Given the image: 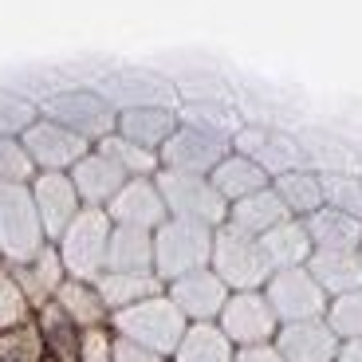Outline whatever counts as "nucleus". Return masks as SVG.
Segmentation results:
<instances>
[{
	"label": "nucleus",
	"mask_w": 362,
	"mask_h": 362,
	"mask_svg": "<svg viewBox=\"0 0 362 362\" xmlns=\"http://www.w3.org/2000/svg\"><path fill=\"white\" fill-rule=\"evenodd\" d=\"M79 362H115V331L110 327L79 331Z\"/></svg>",
	"instance_id": "58836bf2"
},
{
	"label": "nucleus",
	"mask_w": 362,
	"mask_h": 362,
	"mask_svg": "<svg viewBox=\"0 0 362 362\" xmlns=\"http://www.w3.org/2000/svg\"><path fill=\"white\" fill-rule=\"evenodd\" d=\"M358 177H362V173H358Z\"/></svg>",
	"instance_id": "49530a36"
},
{
	"label": "nucleus",
	"mask_w": 362,
	"mask_h": 362,
	"mask_svg": "<svg viewBox=\"0 0 362 362\" xmlns=\"http://www.w3.org/2000/svg\"><path fill=\"white\" fill-rule=\"evenodd\" d=\"M36 122V103H28L24 95L0 87V138H20Z\"/></svg>",
	"instance_id": "e433bc0d"
},
{
	"label": "nucleus",
	"mask_w": 362,
	"mask_h": 362,
	"mask_svg": "<svg viewBox=\"0 0 362 362\" xmlns=\"http://www.w3.org/2000/svg\"><path fill=\"white\" fill-rule=\"evenodd\" d=\"M95 150H99L103 158H110V162L122 170V177H154L162 165H158V154L154 150H142V146L127 142V138H118V134H107L103 142H95Z\"/></svg>",
	"instance_id": "473e14b6"
},
{
	"label": "nucleus",
	"mask_w": 362,
	"mask_h": 362,
	"mask_svg": "<svg viewBox=\"0 0 362 362\" xmlns=\"http://www.w3.org/2000/svg\"><path fill=\"white\" fill-rule=\"evenodd\" d=\"M95 291H99L103 308L115 315V311H127L150 296H162L165 284L158 280L154 272H103L95 280Z\"/></svg>",
	"instance_id": "5701e85b"
},
{
	"label": "nucleus",
	"mask_w": 362,
	"mask_h": 362,
	"mask_svg": "<svg viewBox=\"0 0 362 362\" xmlns=\"http://www.w3.org/2000/svg\"><path fill=\"white\" fill-rule=\"evenodd\" d=\"M303 228H308L311 248H319V252H358L362 245V221L327 205L303 217Z\"/></svg>",
	"instance_id": "aec40b11"
},
{
	"label": "nucleus",
	"mask_w": 362,
	"mask_h": 362,
	"mask_svg": "<svg viewBox=\"0 0 362 362\" xmlns=\"http://www.w3.org/2000/svg\"><path fill=\"white\" fill-rule=\"evenodd\" d=\"M52 303L64 311V315L71 319L79 331H90V327H107V323H110V311L103 308V299H99V291H95V284L64 280Z\"/></svg>",
	"instance_id": "cd10ccee"
},
{
	"label": "nucleus",
	"mask_w": 362,
	"mask_h": 362,
	"mask_svg": "<svg viewBox=\"0 0 362 362\" xmlns=\"http://www.w3.org/2000/svg\"><path fill=\"white\" fill-rule=\"evenodd\" d=\"M44 362H52V358H44Z\"/></svg>",
	"instance_id": "a18cd8bd"
},
{
	"label": "nucleus",
	"mask_w": 362,
	"mask_h": 362,
	"mask_svg": "<svg viewBox=\"0 0 362 362\" xmlns=\"http://www.w3.org/2000/svg\"><path fill=\"white\" fill-rule=\"evenodd\" d=\"M217 327L236 351H240V346H264V343L276 339V331H280V323L272 315L264 291H228L225 308H221V315H217Z\"/></svg>",
	"instance_id": "9d476101"
},
{
	"label": "nucleus",
	"mask_w": 362,
	"mask_h": 362,
	"mask_svg": "<svg viewBox=\"0 0 362 362\" xmlns=\"http://www.w3.org/2000/svg\"><path fill=\"white\" fill-rule=\"evenodd\" d=\"M233 362H284V358L276 354L272 343H264V346H240V351L233 354Z\"/></svg>",
	"instance_id": "a19ab883"
},
{
	"label": "nucleus",
	"mask_w": 362,
	"mask_h": 362,
	"mask_svg": "<svg viewBox=\"0 0 362 362\" xmlns=\"http://www.w3.org/2000/svg\"><path fill=\"white\" fill-rule=\"evenodd\" d=\"M177 110L170 107H134V110H118L115 134L127 138V142L142 146V150H162V142L177 130Z\"/></svg>",
	"instance_id": "6ab92c4d"
},
{
	"label": "nucleus",
	"mask_w": 362,
	"mask_h": 362,
	"mask_svg": "<svg viewBox=\"0 0 362 362\" xmlns=\"http://www.w3.org/2000/svg\"><path fill=\"white\" fill-rule=\"evenodd\" d=\"M358 260H362V245H358Z\"/></svg>",
	"instance_id": "c03bdc74"
},
{
	"label": "nucleus",
	"mask_w": 362,
	"mask_h": 362,
	"mask_svg": "<svg viewBox=\"0 0 362 362\" xmlns=\"http://www.w3.org/2000/svg\"><path fill=\"white\" fill-rule=\"evenodd\" d=\"M177 122L201 130V134L225 138V142H233V134L245 127L233 103H177Z\"/></svg>",
	"instance_id": "2f4dec72"
},
{
	"label": "nucleus",
	"mask_w": 362,
	"mask_h": 362,
	"mask_svg": "<svg viewBox=\"0 0 362 362\" xmlns=\"http://www.w3.org/2000/svg\"><path fill=\"white\" fill-rule=\"evenodd\" d=\"M272 193L280 197V205L288 209V217L303 221L311 217L315 209H323V189H319V177L311 170H291V173H280V177L268 181Z\"/></svg>",
	"instance_id": "7c9ffc66"
},
{
	"label": "nucleus",
	"mask_w": 362,
	"mask_h": 362,
	"mask_svg": "<svg viewBox=\"0 0 362 362\" xmlns=\"http://www.w3.org/2000/svg\"><path fill=\"white\" fill-rule=\"evenodd\" d=\"M107 240H110V217L103 209H79L75 221L59 233L55 252L64 264L67 280L95 284L107 268Z\"/></svg>",
	"instance_id": "f03ea898"
},
{
	"label": "nucleus",
	"mask_w": 362,
	"mask_h": 362,
	"mask_svg": "<svg viewBox=\"0 0 362 362\" xmlns=\"http://www.w3.org/2000/svg\"><path fill=\"white\" fill-rule=\"evenodd\" d=\"M276 354L284 362H335L339 339L323 319H308V323H284L272 339Z\"/></svg>",
	"instance_id": "dca6fc26"
},
{
	"label": "nucleus",
	"mask_w": 362,
	"mask_h": 362,
	"mask_svg": "<svg viewBox=\"0 0 362 362\" xmlns=\"http://www.w3.org/2000/svg\"><path fill=\"white\" fill-rule=\"evenodd\" d=\"M115 362H170V358H162V354H154V351H146V346L127 343V339L115 335Z\"/></svg>",
	"instance_id": "ea45409f"
},
{
	"label": "nucleus",
	"mask_w": 362,
	"mask_h": 362,
	"mask_svg": "<svg viewBox=\"0 0 362 362\" xmlns=\"http://www.w3.org/2000/svg\"><path fill=\"white\" fill-rule=\"evenodd\" d=\"M264 299H268L276 323H308V319H323L327 296L319 291V284L308 276V268H288V272H272L264 284Z\"/></svg>",
	"instance_id": "1a4fd4ad"
},
{
	"label": "nucleus",
	"mask_w": 362,
	"mask_h": 362,
	"mask_svg": "<svg viewBox=\"0 0 362 362\" xmlns=\"http://www.w3.org/2000/svg\"><path fill=\"white\" fill-rule=\"evenodd\" d=\"M209 248H213V228L165 217L154 228V276L162 284H173L189 272L209 268Z\"/></svg>",
	"instance_id": "20e7f679"
},
{
	"label": "nucleus",
	"mask_w": 362,
	"mask_h": 362,
	"mask_svg": "<svg viewBox=\"0 0 362 362\" xmlns=\"http://www.w3.org/2000/svg\"><path fill=\"white\" fill-rule=\"evenodd\" d=\"M32 162H28L20 138H0V185H28L32 181Z\"/></svg>",
	"instance_id": "4c0bfd02"
},
{
	"label": "nucleus",
	"mask_w": 362,
	"mask_h": 362,
	"mask_svg": "<svg viewBox=\"0 0 362 362\" xmlns=\"http://www.w3.org/2000/svg\"><path fill=\"white\" fill-rule=\"evenodd\" d=\"M47 245L28 185H0V264H28Z\"/></svg>",
	"instance_id": "0eeeda50"
},
{
	"label": "nucleus",
	"mask_w": 362,
	"mask_h": 362,
	"mask_svg": "<svg viewBox=\"0 0 362 362\" xmlns=\"http://www.w3.org/2000/svg\"><path fill=\"white\" fill-rule=\"evenodd\" d=\"M299 146H303V162L311 173H362L358 170V150L346 146L331 130H299Z\"/></svg>",
	"instance_id": "4be33fe9"
},
{
	"label": "nucleus",
	"mask_w": 362,
	"mask_h": 362,
	"mask_svg": "<svg viewBox=\"0 0 362 362\" xmlns=\"http://www.w3.org/2000/svg\"><path fill=\"white\" fill-rule=\"evenodd\" d=\"M154 185L162 193L165 217L173 221H193L205 228H221L228 217V205L221 201V193L209 185V177L197 173H177V170H158Z\"/></svg>",
	"instance_id": "423d86ee"
},
{
	"label": "nucleus",
	"mask_w": 362,
	"mask_h": 362,
	"mask_svg": "<svg viewBox=\"0 0 362 362\" xmlns=\"http://www.w3.org/2000/svg\"><path fill=\"white\" fill-rule=\"evenodd\" d=\"M315 177H319L327 209H339L346 217L362 221V177L358 173H315Z\"/></svg>",
	"instance_id": "72a5a7b5"
},
{
	"label": "nucleus",
	"mask_w": 362,
	"mask_h": 362,
	"mask_svg": "<svg viewBox=\"0 0 362 362\" xmlns=\"http://www.w3.org/2000/svg\"><path fill=\"white\" fill-rule=\"evenodd\" d=\"M228 154L225 138L201 134L193 127H177L158 150V165L162 170H177V173H197V177H209L217 170V162Z\"/></svg>",
	"instance_id": "f8f14e48"
},
{
	"label": "nucleus",
	"mask_w": 362,
	"mask_h": 362,
	"mask_svg": "<svg viewBox=\"0 0 362 362\" xmlns=\"http://www.w3.org/2000/svg\"><path fill=\"white\" fill-rule=\"evenodd\" d=\"M32 323H36L40 343H44V354L52 362H79V327L55 308V303L40 308L36 315H32Z\"/></svg>",
	"instance_id": "c85d7f7f"
},
{
	"label": "nucleus",
	"mask_w": 362,
	"mask_h": 362,
	"mask_svg": "<svg viewBox=\"0 0 362 362\" xmlns=\"http://www.w3.org/2000/svg\"><path fill=\"white\" fill-rule=\"evenodd\" d=\"M233 354L236 346L221 335L217 323H189L170 362H233Z\"/></svg>",
	"instance_id": "c756f323"
},
{
	"label": "nucleus",
	"mask_w": 362,
	"mask_h": 362,
	"mask_svg": "<svg viewBox=\"0 0 362 362\" xmlns=\"http://www.w3.org/2000/svg\"><path fill=\"white\" fill-rule=\"evenodd\" d=\"M103 213L110 217V225L142 228V233H154L165 221V205H162V193H158L154 177H130L127 185L110 197V205L103 209Z\"/></svg>",
	"instance_id": "2eb2a0df"
},
{
	"label": "nucleus",
	"mask_w": 362,
	"mask_h": 362,
	"mask_svg": "<svg viewBox=\"0 0 362 362\" xmlns=\"http://www.w3.org/2000/svg\"><path fill=\"white\" fill-rule=\"evenodd\" d=\"M165 299L181 311L185 323H217L221 308L228 299V288L209 268H201V272H189L181 280L165 284Z\"/></svg>",
	"instance_id": "4468645a"
},
{
	"label": "nucleus",
	"mask_w": 362,
	"mask_h": 362,
	"mask_svg": "<svg viewBox=\"0 0 362 362\" xmlns=\"http://www.w3.org/2000/svg\"><path fill=\"white\" fill-rule=\"evenodd\" d=\"M284 221H288V209L280 205V197H276V193H272V185H268V189L252 193V197H245V201H233V205H228L225 225H233L236 233H245V236H252V240H260L268 228L284 225Z\"/></svg>",
	"instance_id": "a878e982"
},
{
	"label": "nucleus",
	"mask_w": 362,
	"mask_h": 362,
	"mask_svg": "<svg viewBox=\"0 0 362 362\" xmlns=\"http://www.w3.org/2000/svg\"><path fill=\"white\" fill-rule=\"evenodd\" d=\"M107 327L118 339L138 343V346H146V351L170 358V354L177 351V343H181V335H185L189 323L181 319V311L173 308L162 291V296H150V299H142V303H134V308H127V311H115Z\"/></svg>",
	"instance_id": "f257e3e1"
},
{
	"label": "nucleus",
	"mask_w": 362,
	"mask_h": 362,
	"mask_svg": "<svg viewBox=\"0 0 362 362\" xmlns=\"http://www.w3.org/2000/svg\"><path fill=\"white\" fill-rule=\"evenodd\" d=\"M28 193H32V205H36V217H40V225H44L47 245H55L59 233L71 225L75 213L83 209L79 197H75L71 177H67V173H32Z\"/></svg>",
	"instance_id": "ddd939ff"
},
{
	"label": "nucleus",
	"mask_w": 362,
	"mask_h": 362,
	"mask_svg": "<svg viewBox=\"0 0 362 362\" xmlns=\"http://www.w3.org/2000/svg\"><path fill=\"white\" fill-rule=\"evenodd\" d=\"M8 272H12V280H16L20 296H24V303L32 308V315H36L40 308H47L55 299V291H59V284L67 280L55 245H44L28 264H16V268H8Z\"/></svg>",
	"instance_id": "a211bd4d"
},
{
	"label": "nucleus",
	"mask_w": 362,
	"mask_h": 362,
	"mask_svg": "<svg viewBox=\"0 0 362 362\" xmlns=\"http://www.w3.org/2000/svg\"><path fill=\"white\" fill-rule=\"evenodd\" d=\"M103 272H154V233L110 225L107 268Z\"/></svg>",
	"instance_id": "bb28decb"
},
{
	"label": "nucleus",
	"mask_w": 362,
	"mask_h": 362,
	"mask_svg": "<svg viewBox=\"0 0 362 362\" xmlns=\"http://www.w3.org/2000/svg\"><path fill=\"white\" fill-rule=\"evenodd\" d=\"M44 343H40L36 323H24L16 331L0 335V362H44Z\"/></svg>",
	"instance_id": "c9c22d12"
},
{
	"label": "nucleus",
	"mask_w": 362,
	"mask_h": 362,
	"mask_svg": "<svg viewBox=\"0 0 362 362\" xmlns=\"http://www.w3.org/2000/svg\"><path fill=\"white\" fill-rule=\"evenodd\" d=\"M67 177H71L75 185V197H79L83 209H107L110 197H115L122 185H127V177H122V170H118L110 158H103L95 146H90V154H83L79 162L67 170Z\"/></svg>",
	"instance_id": "f3484780"
},
{
	"label": "nucleus",
	"mask_w": 362,
	"mask_h": 362,
	"mask_svg": "<svg viewBox=\"0 0 362 362\" xmlns=\"http://www.w3.org/2000/svg\"><path fill=\"white\" fill-rule=\"evenodd\" d=\"M90 90H99L103 99L118 110H134V107H170L177 110V90H173L170 75L154 71V67H110Z\"/></svg>",
	"instance_id": "6e6552de"
},
{
	"label": "nucleus",
	"mask_w": 362,
	"mask_h": 362,
	"mask_svg": "<svg viewBox=\"0 0 362 362\" xmlns=\"http://www.w3.org/2000/svg\"><path fill=\"white\" fill-rule=\"evenodd\" d=\"M20 146H24V154H28V162H32L36 173H67L83 154H90V142H83L79 134H71V130H64L59 122L40 118V115H36V122L20 134Z\"/></svg>",
	"instance_id": "9b49d317"
},
{
	"label": "nucleus",
	"mask_w": 362,
	"mask_h": 362,
	"mask_svg": "<svg viewBox=\"0 0 362 362\" xmlns=\"http://www.w3.org/2000/svg\"><path fill=\"white\" fill-rule=\"evenodd\" d=\"M354 150H358V170H362V146H354Z\"/></svg>",
	"instance_id": "37998d69"
},
{
	"label": "nucleus",
	"mask_w": 362,
	"mask_h": 362,
	"mask_svg": "<svg viewBox=\"0 0 362 362\" xmlns=\"http://www.w3.org/2000/svg\"><path fill=\"white\" fill-rule=\"evenodd\" d=\"M209 185L221 193L225 205H233V201H245V197H252V193L268 189V173H264L252 158L228 150V154L217 162V170L209 173Z\"/></svg>",
	"instance_id": "393cba45"
},
{
	"label": "nucleus",
	"mask_w": 362,
	"mask_h": 362,
	"mask_svg": "<svg viewBox=\"0 0 362 362\" xmlns=\"http://www.w3.org/2000/svg\"><path fill=\"white\" fill-rule=\"evenodd\" d=\"M36 115L59 122L64 130L79 134L90 146L103 142L107 134H115V122H118L115 107L90 87H67V90H55V95H44L36 103Z\"/></svg>",
	"instance_id": "7ed1b4c3"
},
{
	"label": "nucleus",
	"mask_w": 362,
	"mask_h": 362,
	"mask_svg": "<svg viewBox=\"0 0 362 362\" xmlns=\"http://www.w3.org/2000/svg\"><path fill=\"white\" fill-rule=\"evenodd\" d=\"M209 272H213L228 291H260L264 284H268V276H272V268L260 256V245H256L252 236L236 233L233 225L213 228Z\"/></svg>",
	"instance_id": "39448f33"
},
{
	"label": "nucleus",
	"mask_w": 362,
	"mask_h": 362,
	"mask_svg": "<svg viewBox=\"0 0 362 362\" xmlns=\"http://www.w3.org/2000/svg\"><path fill=\"white\" fill-rule=\"evenodd\" d=\"M256 245H260V256H264V264H268L272 272L303 268V264H308V256H311L308 228H303V221H296V217H288L284 225L268 228Z\"/></svg>",
	"instance_id": "b1692460"
},
{
	"label": "nucleus",
	"mask_w": 362,
	"mask_h": 362,
	"mask_svg": "<svg viewBox=\"0 0 362 362\" xmlns=\"http://www.w3.org/2000/svg\"><path fill=\"white\" fill-rule=\"evenodd\" d=\"M335 362H362V339H351V343H339Z\"/></svg>",
	"instance_id": "79ce46f5"
},
{
	"label": "nucleus",
	"mask_w": 362,
	"mask_h": 362,
	"mask_svg": "<svg viewBox=\"0 0 362 362\" xmlns=\"http://www.w3.org/2000/svg\"><path fill=\"white\" fill-rule=\"evenodd\" d=\"M303 268H308V276L319 284V291H323L327 299L362 288V260H358V252H319V248H311V256H308Z\"/></svg>",
	"instance_id": "412c9836"
},
{
	"label": "nucleus",
	"mask_w": 362,
	"mask_h": 362,
	"mask_svg": "<svg viewBox=\"0 0 362 362\" xmlns=\"http://www.w3.org/2000/svg\"><path fill=\"white\" fill-rule=\"evenodd\" d=\"M323 323L335 331L339 343H351V339H362V288L346 291V296L327 299Z\"/></svg>",
	"instance_id": "f704fd0d"
}]
</instances>
